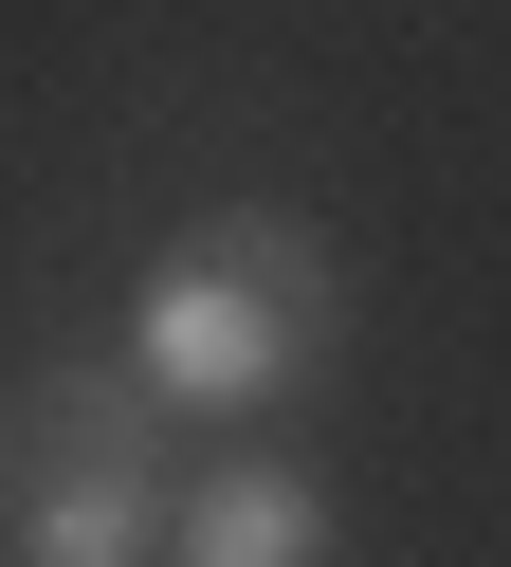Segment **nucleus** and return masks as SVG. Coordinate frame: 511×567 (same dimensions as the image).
<instances>
[{"instance_id":"7ed1b4c3","label":"nucleus","mask_w":511,"mask_h":567,"mask_svg":"<svg viewBox=\"0 0 511 567\" xmlns=\"http://www.w3.org/2000/svg\"><path fill=\"white\" fill-rule=\"evenodd\" d=\"M165 567H347V513L292 457H219V476H182V549Z\"/></svg>"},{"instance_id":"f257e3e1","label":"nucleus","mask_w":511,"mask_h":567,"mask_svg":"<svg viewBox=\"0 0 511 567\" xmlns=\"http://www.w3.org/2000/svg\"><path fill=\"white\" fill-rule=\"evenodd\" d=\"M328 348H347V257H328L311 220H274V202L182 220L165 257H146V293H128V367L165 384L182 421H274Z\"/></svg>"},{"instance_id":"f03ea898","label":"nucleus","mask_w":511,"mask_h":567,"mask_svg":"<svg viewBox=\"0 0 511 567\" xmlns=\"http://www.w3.org/2000/svg\"><path fill=\"white\" fill-rule=\"evenodd\" d=\"M165 384L128 348L92 367H36L19 421H0V567H165L182 494H165Z\"/></svg>"}]
</instances>
